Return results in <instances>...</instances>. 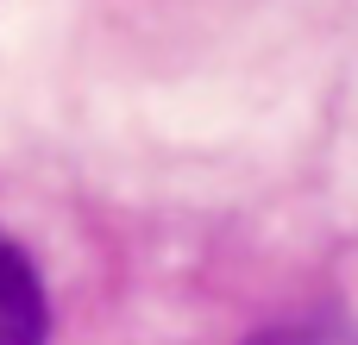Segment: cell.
I'll use <instances>...</instances> for the list:
<instances>
[{"label":"cell","instance_id":"cell-2","mask_svg":"<svg viewBox=\"0 0 358 345\" xmlns=\"http://www.w3.org/2000/svg\"><path fill=\"white\" fill-rule=\"evenodd\" d=\"M252 345H358V327H346V321H296V327L258 333Z\"/></svg>","mask_w":358,"mask_h":345},{"label":"cell","instance_id":"cell-1","mask_svg":"<svg viewBox=\"0 0 358 345\" xmlns=\"http://www.w3.org/2000/svg\"><path fill=\"white\" fill-rule=\"evenodd\" d=\"M0 345H44V289L13 239H0Z\"/></svg>","mask_w":358,"mask_h":345}]
</instances>
